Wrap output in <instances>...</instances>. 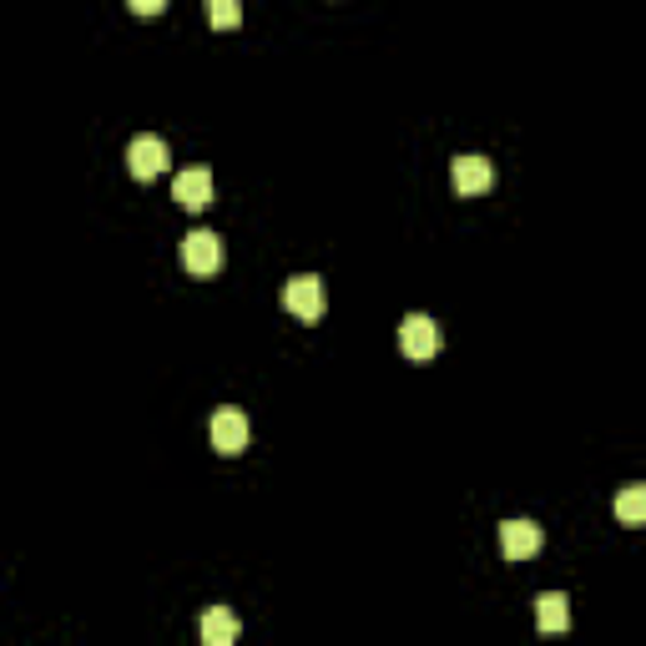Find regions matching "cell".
Here are the masks:
<instances>
[{"mask_svg":"<svg viewBox=\"0 0 646 646\" xmlns=\"http://www.w3.org/2000/svg\"><path fill=\"white\" fill-rule=\"evenodd\" d=\"M207 15H213L217 31H233V25L243 21V6L238 0H207Z\"/></svg>","mask_w":646,"mask_h":646,"instance_id":"7c38bea8","label":"cell"},{"mask_svg":"<svg viewBox=\"0 0 646 646\" xmlns=\"http://www.w3.org/2000/svg\"><path fill=\"white\" fill-rule=\"evenodd\" d=\"M323 303H329V293H323V278L319 273H299L283 283V309L293 313L299 323H313L323 319Z\"/></svg>","mask_w":646,"mask_h":646,"instance_id":"6da1fadb","label":"cell"},{"mask_svg":"<svg viewBox=\"0 0 646 646\" xmlns=\"http://www.w3.org/2000/svg\"><path fill=\"white\" fill-rule=\"evenodd\" d=\"M172 197H177L187 213H203V207H213V172H207V168L177 172V182H172Z\"/></svg>","mask_w":646,"mask_h":646,"instance_id":"52a82bcc","label":"cell"},{"mask_svg":"<svg viewBox=\"0 0 646 646\" xmlns=\"http://www.w3.org/2000/svg\"><path fill=\"white\" fill-rule=\"evenodd\" d=\"M434 348H440V329H434V319H424V313H409L405 323H399V354L414 364L434 359Z\"/></svg>","mask_w":646,"mask_h":646,"instance_id":"3957f363","label":"cell"},{"mask_svg":"<svg viewBox=\"0 0 646 646\" xmlns=\"http://www.w3.org/2000/svg\"><path fill=\"white\" fill-rule=\"evenodd\" d=\"M248 414L243 409H217L213 414V450L217 455H243L248 450Z\"/></svg>","mask_w":646,"mask_h":646,"instance_id":"5b68a950","label":"cell"},{"mask_svg":"<svg viewBox=\"0 0 646 646\" xmlns=\"http://www.w3.org/2000/svg\"><path fill=\"white\" fill-rule=\"evenodd\" d=\"M127 6H132L137 15H162L168 11V0H127Z\"/></svg>","mask_w":646,"mask_h":646,"instance_id":"4fadbf2b","label":"cell"},{"mask_svg":"<svg viewBox=\"0 0 646 646\" xmlns=\"http://www.w3.org/2000/svg\"><path fill=\"white\" fill-rule=\"evenodd\" d=\"M540 546H546V536H540L536 520H505L500 526V551L510 556V561H530Z\"/></svg>","mask_w":646,"mask_h":646,"instance_id":"ba28073f","label":"cell"},{"mask_svg":"<svg viewBox=\"0 0 646 646\" xmlns=\"http://www.w3.org/2000/svg\"><path fill=\"white\" fill-rule=\"evenodd\" d=\"M450 182H455V192H465V197H475V192H491L495 187V168H491V157H455L450 162Z\"/></svg>","mask_w":646,"mask_h":646,"instance_id":"8992f818","label":"cell"},{"mask_svg":"<svg viewBox=\"0 0 646 646\" xmlns=\"http://www.w3.org/2000/svg\"><path fill=\"white\" fill-rule=\"evenodd\" d=\"M168 162H172V152H168V142H162V137H137V142L127 147V172H132L137 182L162 177V172H168Z\"/></svg>","mask_w":646,"mask_h":646,"instance_id":"277c9868","label":"cell"},{"mask_svg":"<svg viewBox=\"0 0 646 646\" xmlns=\"http://www.w3.org/2000/svg\"><path fill=\"white\" fill-rule=\"evenodd\" d=\"M536 626L540 632H566V626H571V601H566L561 591H546V596L536 601Z\"/></svg>","mask_w":646,"mask_h":646,"instance_id":"30bf717a","label":"cell"},{"mask_svg":"<svg viewBox=\"0 0 646 646\" xmlns=\"http://www.w3.org/2000/svg\"><path fill=\"white\" fill-rule=\"evenodd\" d=\"M611 510H616L622 526H646V485H626V491H616Z\"/></svg>","mask_w":646,"mask_h":646,"instance_id":"8fae6325","label":"cell"},{"mask_svg":"<svg viewBox=\"0 0 646 646\" xmlns=\"http://www.w3.org/2000/svg\"><path fill=\"white\" fill-rule=\"evenodd\" d=\"M182 263H187V273L213 278L217 268H223V238L207 228H192L187 238H182Z\"/></svg>","mask_w":646,"mask_h":646,"instance_id":"7a4b0ae2","label":"cell"},{"mask_svg":"<svg viewBox=\"0 0 646 646\" xmlns=\"http://www.w3.org/2000/svg\"><path fill=\"white\" fill-rule=\"evenodd\" d=\"M197 636H203V646H228L233 636H238V616H233L228 606L203 611V622H197Z\"/></svg>","mask_w":646,"mask_h":646,"instance_id":"9c48e42d","label":"cell"}]
</instances>
